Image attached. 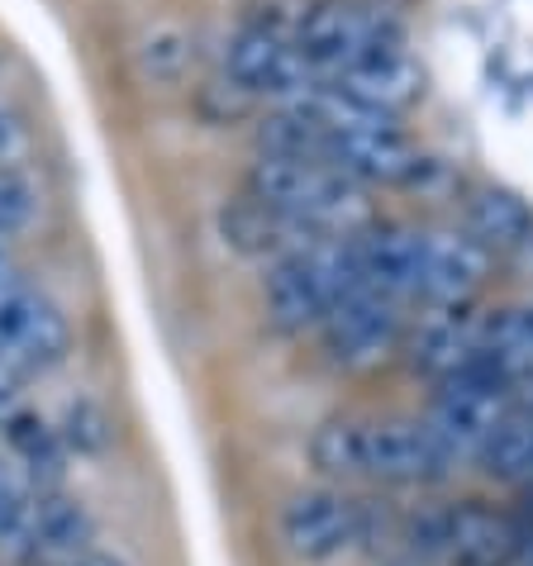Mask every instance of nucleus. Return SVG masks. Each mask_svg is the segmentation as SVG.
I'll list each match as a JSON object with an SVG mask.
<instances>
[{
    "label": "nucleus",
    "instance_id": "nucleus-1",
    "mask_svg": "<svg viewBox=\"0 0 533 566\" xmlns=\"http://www.w3.org/2000/svg\"><path fill=\"white\" fill-rule=\"evenodd\" d=\"M248 196L291 214L315 239L353 243L376 224L367 186L348 181L328 163H301V157H262L248 167Z\"/></svg>",
    "mask_w": 533,
    "mask_h": 566
},
{
    "label": "nucleus",
    "instance_id": "nucleus-2",
    "mask_svg": "<svg viewBox=\"0 0 533 566\" xmlns=\"http://www.w3.org/2000/svg\"><path fill=\"white\" fill-rule=\"evenodd\" d=\"M357 291H367V281L357 272L353 243L324 239L305 253L266 266L262 310L276 334H305V328H320L334 314V305H343Z\"/></svg>",
    "mask_w": 533,
    "mask_h": 566
},
{
    "label": "nucleus",
    "instance_id": "nucleus-3",
    "mask_svg": "<svg viewBox=\"0 0 533 566\" xmlns=\"http://www.w3.org/2000/svg\"><path fill=\"white\" fill-rule=\"evenodd\" d=\"M224 82H233L243 91L248 101H272L276 105H295L305 101L315 86H324L315 72H310V62L301 57L291 34H276V29H266L258 20H248L239 34L229 39L224 49Z\"/></svg>",
    "mask_w": 533,
    "mask_h": 566
},
{
    "label": "nucleus",
    "instance_id": "nucleus-4",
    "mask_svg": "<svg viewBox=\"0 0 533 566\" xmlns=\"http://www.w3.org/2000/svg\"><path fill=\"white\" fill-rule=\"evenodd\" d=\"M396 34L400 24L372 6H357V0H310L301 14V29H295V49H301V57L310 62V72L320 82H334L367 49Z\"/></svg>",
    "mask_w": 533,
    "mask_h": 566
},
{
    "label": "nucleus",
    "instance_id": "nucleus-5",
    "mask_svg": "<svg viewBox=\"0 0 533 566\" xmlns=\"http://www.w3.org/2000/svg\"><path fill=\"white\" fill-rule=\"evenodd\" d=\"M520 405H514V386L500 381L495 371H467L438 386L433 410H429V429L438 433V443L458 458H481L485 443L495 438V429L505 423Z\"/></svg>",
    "mask_w": 533,
    "mask_h": 566
},
{
    "label": "nucleus",
    "instance_id": "nucleus-6",
    "mask_svg": "<svg viewBox=\"0 0 533 566\" xmlns=\"http://www.w3.org/2000/svg\"><path fill=\"white\" fill-rule=\"evenodd\" d=\"M452 471V452L438 443L429 419H363V476L386 485H429Z\"/></svg>",
    "mask_w": 533,
    "mask_h": 566
},
{
    "label": "nucleus",
    "instance_id": "nucleus-7",
    "mask_svg": "<svg viewBox=\"0 0 533 566\" xmlns=\"http://www.w3.org/2000/svg\"><path fill=\"white\" fill-rule=\"evenodd\" d=\"M320 338L328 361H338L343 371H372L400 348V305L357 291L334 305V314L320 324Z\"/></svg>",
    "mask_w": 533,
    "mask_h": 566
},
{
    "label": "nucleus",
    "instance_id": "nucleus-8",
    "mask_svg": "<svg viewBox=\"0 0 533 566\" xmlns=\"http://www.w3.org/2000/svg\"><path fill=\"white\" fill-rule=\"evenodd\" d=\"M281 543L301 562H328L363 543V500L343 491H301L281 510Z\"/></svg>",
    "mask_w": 533,
    "mask_h": 566
},
{
    "label": "nucleus",
    "instance_id": "nucleus-9",
    "mask_svg": "<svg viewBox=\"0 0 533 566\" xmlns=\"http://www.w3.org/2000/svg\"><path fill=\"white\" fill-rule=\"evenodd\" d=\"M324 163L357 186H415L425 177L429 157H419V148L400 134L396 119H382V124H367V129L334 134Z\"/></svg>",
    "mask_w": 533,
    "mask_h": 566
},
{
    "label": "nucleus",
    "instance_id": "nucleus-10",
    "mask_svg": "<svg viewBox=\"0 0 533 566\" xmlns=\"http://www.w3.org/2000/svg\"><path fill=\"white\" fill-rule=\"evenodd\" d=\"M328 86H338L343 96L363 101L376 115H405L410 105L425 101V67L415 62V53L405 49V34L382 39L376 49H367L348 72H338Z\"/></svg>",
    "mask_w": 533,
    "mask_h": 566
},
{
    "label": "nucleus",
    "instance_id": "nucleus-11",
    "mask_svg": "<svg viewBox=\"0 0 533 566\" xmlns=\"http://www.w3.org/2000/svg\"><path fill=\"white\" fill-rule=\"evenodd\" d=\"M67 343H72V328L62 319V310L49 301V295L29 291L14 301L6 314H0V357L10 361V371L20 376H34V371H49L67 357Z\"/></svg>",
    "mask_w": 533,
    "mask_h": 566
},
{
    "label": "nucleus",
    "instance_id": "nucleus-12",
    "mask_svg": "<svg viewBox=\"0 0 533 566\" xmlns=\"http://www.w3.org/2000/svg\"><path fill=\"white\" fill-rule=\"evenodd\" d=\"M353 258L367 291L382 301H419L425 281V233L405 224H372L363 239H353Z\"/></svg>",
    "mask_w": 533,
    "mask_h": 566
},
{
    "label": "nucleus",
    "instance_id": "nucleus-13",
    "mask_svg": "<svg viewBox=\"0 0 533 566\" xmlns=\"http://www.w3.org/2000/svg\"><path fill=\"white\" fill-rule=\"evenodd\" d=\"M485 276H491V253L467 229L425 233V281H419V301L425 305L467 310V301L485 286Z\"/></svg>",
    "mask_w": 533,
    "mask_h": 566
},
{
    "label": "nucleus",
    "instance_id": "nucleus-14",
    "mask_svg": "<svg viewBox=\"0 0 533 566\" xmlns=\"http://www.w3.org/2000/svg\"><path fill=\"white\" fill-rule=\"evenodd\" d=\"M524 524H514L505 510H491L481 500L448 505V566H520L524 557Z\"/></svg>",
    "mask_w": 533,
    "mask_h": 566
},
{
    "label": "nucleus",
    "instance_id": "nucleus-15",
    "mask_svg": "<svg viewBox=\"0 0 533 566\" xmlns=\"http://www.w3.org/2000/svg\"><path fill=\"white\" fill-rule=\"evenodd\" d=\"M219 229H224V243L229 248H239L243 258H258L266 266H276V262L295 258V253H305V248L324 243L305 224H295L291 214L262 206V200H253V196H243V200H233V206H224V214H219Z\"/></svg>",
    "mask_w": 533,
    "mask_h": 566
},
{
    "label": "nucleus",
    "instance_id": "nucleus-16",
    "mask_svg": "<svg viewBox=\"0 0 533 566\" xmlns=\"http://www.w3.org/2000/svg\"><path fill=\"white\" fill-rule=\"evenodd\" d=\"M410 357L419 371H429L438 386L452 376H467L481 367V319L467 310H438L433 319L419 324L410 343Z\"/></svg>",
    "mask_w": 533,
    "mask_h": 566
},
{
    "label": "nucleus",
    "instance_id": "nucleus-17",
    "mask_svg": "<svg viewBox=\"0 0 533 566\" xmlns=\"http://www.w3.org/2000/svg\"><path fill=\"white\" fill-rule=\"evenodd\" d=\"M86 547H91V514L82 500L39 491L34 510H29V524H24V538H20V553H29L34 562L62 566L76 553H86Z\"/></svg>",
    "mask_w": 533,
    "mask_h": 566
},
{
    "label": "nucleus",
    "instance_id": "nucleus-18",
    "mask_svg": "<svg viewBox=\"0 0 533 566\" xmlns=\"http://www.w3.org/2000/svg\"><path fill=\"white\" fill-rule=\"evenodd\" d=\"M467 233L485 248V253H514V248L533 243V210L514 191L485 186L467 200Z\"/></svg>",
    "mask_w": 533,
    "mask_h": 566
},
{
    "label": "nucleus",
    "instance_id": "nucleus-19",
    "mask_svg": "<svg viewBox=\"0 0 533 566\" xmlns=\"http://www.w3.org/2000/svg\"><path fill=\"white\" fill-rule=\"evenodd\" d=\"M481 367L495 371L510 386L533 371V310L529 305H510L481 319Z\"/></svg>",
    "mask_w": 533,
    "mask_h": 566
},
{
    "label": "nucleus",
    "instance_id": "nucleus-20",
    "mask_svg": "<svg viewBox=\"0 0 533 566\" xmlns=\"http://www.w3.org/2000/svg\"><path fill=\"white\" fill-rule=\"evenodd\" d=\"M258 153L262 157H301V163H324L328 134L324 124L301 105H276L258 124Z\"/></svg>",
    "mask_w": 533,
    "mask_h": 566
},
{
    "label": "nucleus",
    "instance_id": "nucleus-21",
    "mask_svg": "<svg viewBox=\"0 0 533 566\" xmlns=\"http://www.w3.org/2000/svg\"><path fill=\"white\" fill-rule=\"evenodd\" d=\"M0 423H6V438H10L14 458L24 462L29 476L43 481V485H53L58 471H62V438H58V429H49L43 419L20 415V410H10Z\"/></svg>",
    "mask_w": 533,
    "mask_h": 566
},
{
    "label": "nucleus",
    "instance_id": "nucleus-22",
    "mask_svg": "<svg viewBox=\"0 0 533 566\" xmlns=\"http://www.w3.org/2000/svg\"><path fill=\"white\" fill-rule=\"evenodd\" d=\"M310 458L324 476L353 481L363 476V419H328L310 438Z\"/></svg>",
    "mask_w": 533,
    "mask_h": 566
},
{
    "label": "nucleus",
    "instance_id": "nucleus-23",
    "mask_svg": "<svg viewBox=\"0 0 533 566\" xmlns=\"http://www.w3.org/2000/svg\"><path fill=\"white\" fill-rule=\"evenodd\" d=\"M191 57H196V39L186 34L181 24H158L138 43V72H144L148 82H177V76L191 67Z\"/></svg>",
    "mask_w": 533,
    "mask_h": 566
},
{
    "label": "nucleus",
    "instance_id": "nucleus-24",
    "mask_svg": "<svg viewBox=\"0 0 533 566\" xmlns=\"http://www.w3.org/2000/svg\"><path fill=\"white\" fill-rule=\"evenodd\" d=\"M39 214V186L24 171H0V239H14L20 229L34 224Z\"/></svg>",
    "mask_w": 533,
    "mask_h": 566
},
{
    "label": "nucleus",
    "instance_id": "nucleus-25",
    "mask_svg": "<svg viewBox=\"0 0 533 566\" xmlns=\"http://www.w3.org/2000/svg\"><path fill=\"white\" fill-rule=\"evenodd\" d=\"M58 438H62V448H76V452H105V443H109V415L101 410L96 400H72Z\"/></svg>",
    "mask_w": 533,
    "mask_h": 566
},
{
    "label": "nucleus",
    "instance_id": "nucleus-26",
    "mask_svg": "<svg viewBox=\"0 0 533 566\" xmlns=\"http://www.w3.org/2000/svg\"><path fill=\"white\" fill-rule=\"evenodd\" d=\"M29 510H34V491H29L20 476H10V471L0 467V543L20 547L24 524H29Z\"/></svg>",
    "mask_w": 533,
    "mask_h": 566
},
{
    "label": "nucleus",
    "instance_id": "nucleus-27",
    "mask_svg": "<svg viewBox=\"0 0 533 566\" xmlns=\"http://www.w3.org/2000/svg\"><path fill=\"white\" fill-rule=\"evenodd\" d=\"M20 153H24V124L14 119L10 105H0V171H6Z\"/></svg>",
    "mask_w": 533,
    "mask_h": 566
},
{
    "label": "nucleus",
    "instance_id": "nucleus-28",
    "mask_svg": "<svg viewBox=\"0 0 533 566\" xmlns=\"http://www.w3.org/2000/svg\"><path fill=\"white\" fill-rule=\"evenodd\" d=\"M62 566H129V562L115 557V553H101V547H86V553H76L72 562H62Z\"/></svg>",
    "mask_w": 533,
    "mask_h": 566
},
{
    "label": "nucleus",
    "instance_id": "nucleus-29",
    "mask_svg": "<svg viewBox=\"0 0 533 566\" xmlns=\"http://www.w3.org/2000/svg\"><path fill=\"white\" fill-rule=\"evenodd\" d=\"M514 405H520L524 415H533V371H529V376H520V381H514Z\"/></svg>",
    "mask_w": 533,
    "mask_h": 566
},
{
    "label": "nucleus",
    "instance_id": "nucleus-30",
    "mask_svg": "<svg viewBox=\"0 0 533 566\" xmlns=\"http://www.w3.org/2000/svg\"><path fill=\"white\" fill-rule=\"evenodd\" d=\"M520 566H533V528L524 533V557H520Z\"/></svg>",
    "mask_w": 533,
    "mask_h": 566
},
{
    "label": "nucleus",
    "instance_id": "nucleus-31",
    "mask_svg": "<svg viewBox=\"0 0 533 566\" xmlns=\"http://www.w3.org/2000/svg\"><path fill=\"white\" fill-rule=\"evenodd\" d=\"M386 566H415V562H386Z\"/></svg>",
    "mask_w": 533,
    "mask_h": 566
}]
</instances>
